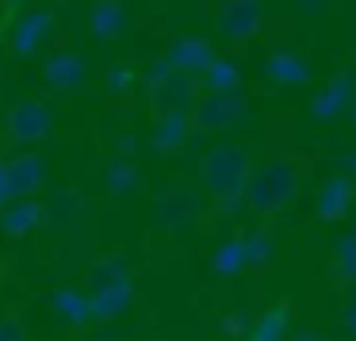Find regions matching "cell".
<instances>
[{
	"mask_svg": "<svg viewBox=\"0 0 356 341\" xmlns=\"http://www.w3.org/2000/svg\"><path fill=\"white\" fill-rule=\"evenodd\" d=\"M249 150L238 146V142H226V146L211 150L207 161H203V184H207L211 196L218 200H230L241 188H249Z\"/></svg>",
	"mask_w": 356,
	"mask_h": 341,
	"instance_id": "1",
	"label": "cell"
},
{
	"mask_svg": "<svg viewBox=\"0 0 356 341\" xmlns=\"http://www.w3.org/2000/svg\"><path fill=\"white\" fill-rule=\"evenodd\" d=\"M249 207L257 211H276L295 196V165L291 161H264L249 177Z\"/></svg>",
	"mask_w": 356,
	"mask_h": 341,
	"instance_id": "2",
	"label": "cell"
},
{
	"mask_svg": "<svg viewBox=\"0 0 356 341\" xmlns=\"http://www.w3.org/2000/svg\"><path fill=\"white\" fill-rule=\"evenodd\" d=\"M50 123H54V116H50L47 104L19 100L16 108L8 111V138L12 142H35V138H42V134H50Z\"/></svg>",
	"mask_w": 356,
	"mask_h": 341,
	"instance_id": "3",
	"label": "cell"
},
{
	"mask_svg": "<svg viewBox=\"0 0 356 341\" xmlns=\"http://www.w3.org/2000/svg\"><path fill=\"white\" fill-rule=\"evenodd\" d=\"M245 119V104H241V96H226V93H218L215 100H207V104H200L195 108V123L200 127H207V131H222V127H234V123H241Z\"/></svg>",
	"mask_w": 356,
	"mask_h": 341,
	"instance_id": "4",
	"label": "cell"
},
{
	"mask_svg": "<svg viewBox=\"0 0 356 341\" xmlns=\"http://www.w3.org/2000/svg\"><path fill=\"white\" fill-rule=\"evenodd\" d=\"M8 180H12V196H35L42 188V180H47V165H42V157L35 154H19L8 161Z\"/></svg>",
	"mask_w": 356,
	"mask_h": 341,
	"instance_id": "5",
	"label": "cell"
},
{
	"mask_svg": "<svg viewBox=\"0 0 356 341\" xmlns=\"http://www.w3.org/2000/svg\"><path fill=\"white\" fill-rule=\"evenodd\" d=\"M42 219H47V211H42L35 200H16L8 211H4L0 226H4L8 234H27V230H35V226H42Z\"/></svg>",
	"mask_w": 356,
	"mask_h": 341,
	"instance_id": "6",
	"label": "cell"
},
{
	"mask_svg": "<svg viewBox=\"0 0 356 341\" xmlns=\"http://www.w3.org/2000/svg\"><path fill=\"white\" fill-rule=\"evenodd\" d=\"M257 24H261L257 0H241V4H234L230 12H222V16H218V27H222L226 35H253Z\"/></svg>",
	"mask_w": 356,
	"mask_h": 341,
	"instance_id": "7",
	"label": "cell"
},
{
	"mask_svg": "<svg viewBox=\"0 0 356 341\" xmlns=\"http://www.w3.org/2000/svg\"><path fill=\"white\" fill-rule=\"evenodd\" d=\"M50 24H54L50 12H31V16L16 27V50H24V54H27V50H35L50 35Z\"/></svg>",
	"mask_w": 356,
	"mask_h": 341,
	"instance_id": "8",
	"label": "cell"
},
{
	"mask_svg": "<svg viewBox=\"0 0 356 341\" xmlns=\"http://www.w3.org/2000/svg\"><path fill=\"white\" fill-rule=\"evenodd\" d=\"M81 73H85V65H81L77 54H58V58H50V65H47L50 85H58V88L81 85Z\"/></svg>",
	"mask_w": 356,
	"mask_h": 341,
	"instance_id": "9",
	"label": "cell"
},
{
	"mask_svg": "<svg viewBox=\"0 0 356 341\" xmlns=\"http://www.w3.org/2000/svg\"><path fill=\"white\" fill-rule=\"evenodd\" d=\"M131 303V284H111V287H104V292H92V315H100V318H111V315H119V310Z\"/></svg>",
	"mask_w": 356,
	"mask_h": 341,
	"instance_id": "10",
	"label": "cell"
},
{
	"mask_svg": "<svg viewBox=\"0 0 356 341\" xmlns=\"http://www.w3.org/2000/svg\"><path fill=\"white\" fill-rule=\"evenodd\" d=\"M348 192H353L348 180H330V184H325V196L318 200V215H322V219H337L341 211H345V203H348Z\"/></svg>",
	"mask_w": 356,
	"mask_h": 341,
	"instance_id": "11",
	"label": "cell"
},
{
	"mask_svg": "<svg viewBox=\"0 0 356 341\" xmlns=\"http://www.w3.org/2000/svg\"><path fill=\"white\" fill-rule=\"evenodd\" d=\"M127 280V264L123 261H100L92 269V276H88V284H92V292H104V287H111V284H123Z\"/></svg>",
	"mask_w": 356,
	"mask_h": 341,
	"instance_id": "12",
	"label": "cell"
},
{
	"mask_svg": "<svg viewBox=\"0 0 356 341\" xmlns=\"http://www.w3.org/2000/svg\"><path fill=\"white\" fill-rule=\"evenodd\" d=\"M119 19H123V12H119L115 0H100L92 12V31L96 35H115L119 31Z\"/></svg>",
	"mask_w": 356,
	"mask_h": 341,
	"instance_id": "13",
	"label": "cell"
},
{
	"mask_svg": "<svg viewBox=\"0 0 356 341\" xmlns=\"http://www.w3.org/2000/svg\"><path fill=\"white\" fill-rule=\"evenodd\" d=\"M54 307L62 310L65 318H73V322H85V318L92 315V299H85V295H73V292H58V295H54Z\"/></svg>",
	"mask_w": 356,
	"mask_h": 341,
	"instance_id": "14",
	"label": "cell"
},
{
	"mask_svg": "<svg viewBox=\"0 0 356 341\" xmlns=\"http://www.w3.org/2000/svg\"><path fill=\"white\" fill-rule=\"evenodd\" d=\"M177 62H184V65H211V50L203 47L200 39H184L180 42V50H177Z\"/></svg>",
	"mask_w": 356,
	"mask_h": 341,
	"instance_id": "15",
	"label": "cell"
},
{
	"mask_svg": "<svg viewBox=\"0 0 356 341\" xmlns=\"http://www.w3.org/2000/svg\"><path fill=\"white\" fill-rule=\"evenodd\" d=\"M280 333H284V310H272L268 318H261L253 341H280Z\"/></svg>",
	"mask_w": 356,
	"mask_h": 341,
	"instance_id": "16",
	"label": "cell"
},
{
	"mask_svg": "<svg viewBox=\"0 0 356 341\" xmlns=\"http://www.w3.org/2000/svg\"><path fill=\"white\" fill-rule=\"evenodd\" d=\"M241 257H249V253H245V246H241V241H230V246H222V249H218L215 269H218V272H234V269L241 264Z\"/></svg>",
	"mask_w": 356,
	"mask_h": 341,
	"instance_id": "17",
	"label": "cell"
},
{
	"mask_svg": "<svg viewBox=\"0 0 356 341\" xmlns=\"http://www.w3.org/2000/svg\"><path fill=\"white\" fill-rule=\"evenodd\" d=\"M108 180H111V188H115V192H123V188H131L134 180H138V173H134V165H111V173H108Z\"/></svg>",
	"mask_w": 356,
	"mask_h": 341,
	"instance_id": "18",
	"label": "cell"
},
{
	"mask_svg": "<svg viewBox=\"0 0 356 341\" xmlns=\"http://www.w3.org/2000/svg\"><path fill=\"white\" fill-rule=\"evenodd\" d=\"M211 73H215V77H211V85H215L218 93H222V88H234V85H238V70H234V65L211 62Z\"/></svg>",
	"mask_w": 356,
	"mask_h": 341,
	"instance_id": "19",
	"label": "cell"
},
{
	"mask_svg": "<svg viewBox=\"0 0 356 341\" xmlns=\"http://www.w3.org/2000/svg\"><path fill=\"white\" fill-rule=\"evenodd\" d=\"M345 96V81H337V85L330 88V93L322 96V100H314V116H330L333 108H337V100Z\"/></svg>",
	"mask_w": 356,
	"mask_h": 341,
	"instance_id": "20",
	"label": "cell"
},
{
	"mask_svg": "<svg viewBox=\"0 0 356 341\" xmlns=\"http://www.w3.org/2000/svg\"><path fill=\"white\" fill-rule=\"evenodd\" d=\"M272 70H276V77H291V81H302V65L295 62V58H287V54H280L276 62H272Z\"/></svg>",
	"mask_w": 356,
	"mask_h": 341,
	"instance_id": "21",
	"label": "cell"
},
{
	"mask_svg": "<svg viewBox=\"0 0 356 341\" xmlns=\"http://www.w3.org/2000/svg\"><path fill=\"white\" fill-rule=\"evenodd\" d=\"M337 253H341V272H345L348 280H356V238L353 241H341Z\"/></svg>",
	"mask_w": 356,
	"mask_h": 341,
	"instance_id": "22",
	"label": "cell"
},
{
	"mask_svg": "<svg viewBox=\"0 0 356 341\" xmlns=\"http://www.w3.org/2000/svg\"><path fill=\"white\" fill-rule=\"evenodd\" d=\"M0 341H27L24 338V326L12 322V318H0Z\"/></svg>",
	"mask_w": 356,
	"mask_h": 341,
	"instance_id": "23",
	"label": "cell"
},
{
	"mask_svg": "<svg viewBox=\"0 0 356 341\" xmlns=\"http://www.w3.org/2000/svg\"><path fill=\"white\" fill-rule=\"evenodd\" d=\"M12 200V180H8V165H0V203Z\"/></svg>",
	"mask_w": 356,
	"mask_h": 341,
	"instance_id": "24",
	"label": "cell"
},
{
	"mask_svg": "<svg viewBox=\"0 0 356 341\" xmlns=\"http://www.w3.org/2000/svg\"><path fill=\"white\" fill-rule=\"evenodd\" d=\"M345 318H348V330L356 333V295H353V303H348V310H345Z\"/></svg>",
	"mask_w": 356,
	"mask_h": 341,
	"instance_id": "25",
	"label": "cell"
},
{
	"mask_svg": "<svg viewBox=\"0 0 356 341\" xmlns=\"http://www.w3.org/2000/svg\"><path fill=\"white\" fill-rule=\"evenodd\" d=\"M353 119H356V108H353Z\"/></svg>",
	"mask_w": 356,
	"mask_h": 341,
	"instance_id": "26",
	"label": "cell"
}]
</instances>
